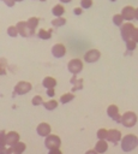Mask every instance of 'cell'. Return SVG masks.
<instances>
[{
  "label": "cell",
  "instance_id": "obj_9",
  "mask_svg": "<svg viewBox=\"0 0 138 154\" xmlns=\"http://www.w3.org/2000/svg\"><path fill=\"white\" fill-rule=\"evenodd\" d=\"M50 52H52V55L54 58L60 59V58H62V57L66 55V52L67 51H66V47H65L64 43H55V45H53Z\"/></svg>",
  "mask_w": 138,
  "mask_h": 154
},
{
  "label": "cell",
  "instance_id": "obj_39",
  "mask_svg": "<svg viewBox=\"0 0 138 154\" xmlns=\"http://www.w3.org/2000/svg\"><path fill=\"white\" fill-rule=\"evenodd\" d=\"M16 2H22V1H24V0H14Z\"/></svg>",
  "mask_w": 138,
  "mask_h": 154
},
{
  "label": "cell",
  "instance_id": "obj_10",
  "mask_svg": "<svg viewBox=\"0 0 138 154\" xmlns=\"http://www.w3.org/2000/svg\"><path fill=\"white\" fill-rule=\"evenodd\" d=\"M36 132H37V135L41 136V137H47V136H49L50 132H52V126H50V124H48V123H46V122H42V123H40V124L36 126Z\"/></svg>",
  "mask_w": 138,
  "mask_h": 154
},
{
  "label": "cell",
  "instance_id": "obj_1",
  "mask_svg": "<svg viewBox=\"0 0 138 154\" xmlns=\"http://www.w3.org/2000/svg\"><path fill=\"white\" fill-rule=\"evenodd\" d=\"M121 142V149L126 153L128 152H132L133 149L137 148L138 146V137L133 134H127L122 137V140L120 141Z\"/></svg>",
  "mask_w": 138,
  "mask_h": 154
},
{
  "label": "cell",
  "instance_id": "obj_18",
  "mask_svg": "<svg viewBox=\"0 0 138 154\" xmlns=\"http://www.w3.org/2000/svg\"><path fill=\"white\" fill-rule=\"evenodd\" d=\"M73 99H74V94H73V93H64V94L60 96L59 102L62 103V105H66V103L71 102Z\"/></svg>",
  "mask_w": 138,
  "mask_h": 154
},
{
  "label": "cell",
  "instance_id": "obj_27",
  "mask_svg": "<svg viewBox=\"0 0 138 154\" xmlns=\"http://www.w3.org/2000/svg\"><path fill=\"white\" fill-rule=\"evenodd\" d=\"M43 97L41 96V95H35V96H32V99H31V103H32V106H41V105H43Z\"/></svg>",
  "mask_w": 138,
  "mask_h": 154
},
{
  "label": "cell",
  "instance_id": "obj_25",
  "mask_svg": "<svg viewBox=\"0 0 138 154\" xmlns=\"http://www.w3.org/2000/svg\"><path fill=\"white\" fill-rule=\"evenodd\" d=\"M7 35L10 36V37H17L18 35H19V32H18V29H17V26L16 25H10L8 28H7Z\"/></svg>",
  "mask_w": 138,
  "mask_h": 154
},
{
  "label": "cell",
  "instance_id": "obj_15",
  "mask_svg": "<svg viewBox=\"0 0 138 154\" xmlns=\"http://www.w3.org/2000/svg\"><path fill=\"white\" fill-rule=\"evenodd\" d=\"M97 153L100 154H103L108 150V142L107 140H98L96 143H95V148H94Z\"/></svg>",
  "mask_w": 138,
  "mask_h": 154
},
{
  "label": "cell",
  "instance_id": "obj_6",
  "mask_svg": "<svg viewBox=\"0 0 138 154\" xmlns=\"http://www.w3.org/2000/svg\"><path fill=\"white\" fill-rule=\"evenodd\" d=\"M61 146V138L58 135H53L50 134L49 136L44 137V147L49 150V149H55V148H60Z\"/></svg>",
  "mask_w": 138,
  "mask_h": 154
},
{
  "label": "cell",
  "instance_id": "obj_7",
  "mask_svg": "<svg viewBox=\"0 0 138 154\" xmlns=\"http://www.w3.org/2000/svg\"><path fill=\"white\" fill-rule=\"evenodd\" d=\"M133 29H134V25L131 22H126L120 26V35H121V38L124 40V42L131 40Z\"/></svg>",
  "mask_w": 138,
  "mask_h": 154
},
{
  "label": "cell",
  "instance_id": "obj_32",
  "mask_svg": "<svg viewBox=\"0 0 138 154\" xmlns=\"http://www.w3.org/2000/svg\"><path fill=\"white\" fill-rule=\"evenodd\" d=\"M83 10H84V8H82V7H74V8H73V13H74L76 16H79V14L83 13Z\"/></svg>",
  "mask_w": 138,
  "mask_h": 154
},
{
  "label": "cell",
  "instance_id": "obj_26",
  "mask_svg": "<svg viewBox=\"0 0 138 154\" xmlns=\"http://www.w3.org/2000/svg\"><path fill=\"white\" fill-rule=\"evenodd\" d=\"M96 136H97L98 140H107V137H108V130L104 129V128H101V129L97 130Z\"/></svg>",
  "mask_w": 138,
  "mask_h": 154
},
{
  "label": "cell",
  "instance_id": "obj_35",
  "mask_svg": "<svg viewBox=\"0 0 138 154\" xmlns=\"http://www.w3.org/2000/svg\"><path fill=\"white\" fill-rule=\"evenodd\" d=\"M47 95L49 96V97H53L54 95H55V88H52V89H47Z\"/></svg>",
  "mask_w": 138,
  "mask_h": 154
},
{
  "label": "cell",
  "instance_id": "obj_40",
  "mask_svg": "<svg viewBox=\"0 0 138 154\" xmlns=\"http://www.w3.org/2000/svg\"><path fill=\"white\" fill-rule=\"evenodd\" d=\"M109 1H112V2H114V1H116V0H109Z\"/></svg>",
  "mask_w": 138,
  "mask_h": 154
},
{
  "label": "cell",
  "instance_id": "obj_2",
  "mask_svg": "<svg viewBox=\"0 0 138 154\" xmlns=\"http://www.w3.org/2000/svg\"><path fill=\"white\" fill-rule=\"evenodd\" d=\"M138 122V116L133 111H126L121 117V124L125 128H133Z\"/></svg>",
  "mask_w": 138,
  "mask_h": 154
},
{
  "label": "cell",
  "instance_id": "obj_12",
  "mask_svg": "<svg viewBox=\"0 0 138 154\" xmlns=\"http://www.w3.org/2000/svg\"><path fill=\"white\" fill-rule=\"evenodd\" d=\"M125 19V22H131L132 19H134V14H136V8L131 5H127V6H124L121 12H120Z\"/></svg>",
  "mask_w": 138,
  "mask_h": 154
},
{
  "label": "cell",
  "instance_id": "obj_17",
  "mask_svg": "<svg viewBox=\"0 0 138 154\" xmlns=\"http://www.w3.org/2000/svg\"><path fill=\"white\" fill-rule=\"evenodd\" d=\"M65 13V7L62 4H56L52 7V14L54 17H62Z\"/></svg>",
  "mask_w": 138,
  "mask_h": 154
},
{
  "label": "cell",
  "instance_id": "obj_8",
  "mask_svg": "<svg viewBox=\"0 0 138 154\" xmlns=\"http://www.w3.org/2000/svg\"><path fill=\"white\" fill-rule=\"evenodd\" d=\"M16 26H17L18 32H19V35H20L22 37H29V36H32V35H34L32 31H31V29L29 28L26 20H19V22L16 24Z\"/></svg>",
  "mask_w": 138,
  "mask_h": 154
},
{
  "label": "cell",
  "instance_id": "obj_38",
  "mask_svg": "<svg viewBox=\"0 0 138 154\" xmlns=\"http://www.w3.org/2000/svg\"><path fill=\"white\" fill-rule=\"evenodd\" d=\"M134 19H137V20H138V7L136 8V14H134Z\"/></svg>",
  "mask_w": 138,
  "mask_h": 154
},
{
  "label": "cell",
  "instance_id": "obj_23",
  "mask_svg": "<svg viewBox=\"0 0 138 154\" xmlns=\"http://www.w3.org/2000/svg\"><path fill=\"white\" fill-rule=\"evenodd\" d=\"M66 18L64 17H54V19H52V25L54 28H60V26H64L66 24Z\"/></svg>",
  "mask_w": 138,
  "mask_h": 154
},
{
  "label": "cell",
  "instance_id": "obj_21",
  "mask_svg": "<svg viewBox=\"0 0 138 154\" xmlns=\"http://www.w3.org/2000/svg\"><path fill=\"white\" fill-rule=\"evenodd\" d=\"M112 22H113V24L115 25V26H121L124 23H125V19H124V17H122V14L121 13H116V14H114L113 17H112Z\"/></svg>",
  "mask_w": 138,
  "mask_h": 154
},
{
  "label": "cell",
  "instance_id": "obj_34",
  "mask_svg": "<svg viewBox=\"0 0 138 154\" xmlns=\"http://www.w3.org/2000/svg\"><path fill=\"white\" fill-rule=\"evenodd\" d=\"M48 154H62V152L60 150V148H55V149H49Z\"/></svg>",
  "mask_w": 138,
  "mask_h": 154
},
{
  "label": "cell",
  "instance_id": "obj_11",
  "mask_svg": "<svg viewBox=\"0 0 138 154\" xmlns=\"http://www.w3.org/2000/svg\"><path fill=\"white\" fill-rule=\"evenodd\" d=\"M26 149V144L22 141H19L18 143L13 144V146H10L7 147V152L6 154H23Z\"/></svg>",
  "mask_w": 138,
  "mask_h": 154
},
{
  "label": "cell",
  "instance_id": "obj_36",
  "mask_svg": "<svg viewBox=\"0 0 138 154\" xmlns=\"http://www.w3.org/2000/svg\"><path fill=\"white\" fill-rule=\"evenodd\" d=\"M84 154H100V153H97L95 149H89V150H86Z\"/></svg>",
  "mask_w": 138,
  "mask_h": 154
},
{
  "label": "cell",
  "instance_id": "obj_14",
  "mask_svg": "<svg viewBox=\"0 0 138 154\" xmlns=\"http://www.w3.org/2000/svg\"><path fill=\"white\" fill-rule=\"evenodd\" d=\"M19 140H20V135H19L17 131H14V130L8 131V132L6 134V146H7V147L18 143Z\"/></svg>",
  "mask_w": 138,
  "mask_h": 154
},
{
  "label": "cell",
  "instance_id": "obj_4",
  "mask_svg": "<svg viewBox=\"0 0 138 154\" xmlns=\"http://www.w3.org/2000/svg\"><path fill=\"white\" fill-rule=\"evenodd\" d=\"M31 89H32V84L30 82H28V81H19V82L16 83V85L13 88V91H14L16 95L20 96V95L28 94L29 91H31Z\"/></svg>",
  "mask_w": 138,
  "mask_h": 154
},
{
  "label": "cell",
  "instance_id": "obj_3",
  "mask_svg": "<svg viewBox=\"0 0 138 154\" xmlns=\"http://www.w3.org/2000/svg\"><path fill=\"white\" fill-rule=\"evenodd\" d=\"M83 60L82 59H79V58H73V59H71L68 63H67V70H68V72L70 73H72V75H78V73H80L82 72V70H83Z\"/></svg>",
  "mask_w": 138,
  "mask_h": 154
},
{
  "label": "cell",
  "instance_id": "obj_31",
  "mask_svg": "<svg viewBox=\"0 0 138 154\" xmlns=\"http://www.w3.org/2000/svg\"><path fill=\"white\" fill-rule=\"evenodd\" d=\"M4 1V4L6 5V6H8V7H13L14 5H16V1L14 0H2Z\"/></svg>",
  "mask_w": 138,
  "mask_h": 154
},
{
  "label": "cell",
  "instance_id": "obj_24",
  "mask_svg": "<svg viewBox=\"0 0 138 154\" xmlns=\"http://www.w3.org/2000/svg\"><path fill=\"white\" fill-rule=\"evenodd\" d=\"M118 113H119V107H118L116 105L112 103V105H109V106L107 107V116H108L109 118H113V117L116 116Z\"/></svg>",
  "mask_w": 138,
  "mask_h": 154
},
{
  "label": "cell",
  "instance_id": "obj_19",
  "mask_svg": "<svg viewBox=\"0 0 138 154\" xmlns=\"http://www.w3.org/2000/svg\"><path fill=\"white\" fill-rule=\"evenodd\" d=\"M26 22H28V25H29V28L31 29L32 34H35V30H36V29H37V26H38L40 19H38L37 17H30Z\"/></svg>",
  "mask_w": 138,
  "mask_h": 154
},
{
  "label": "cell",
  "instance_id": "obj_28",
  "mask_svg": "<svg viewBox=\"0 0 138 154\" xmlns=\"http://www.w3.org/2000/svg\"><path fill=\"white\" fill-rule=\"evenodd\" d=\"M125 45H126V48H127V51H128V52H132V51H134V49L137 48V42H136V41H133L132 38H131V40H128V41H126V42H125Z\"/></svg>",
  "mask_w": 138,
  "mask_h": 154
},
{
  "label": "cell",
  "instance_id": "obj_20",
  "mask_svg": "<svg viewBox=\"0 0 138 154\" xmlns=\"http://www.w3.org/2000/svg\"><path fill=\"white\" fill-rule=\"evenodd\" d=\"M58 105H59V102H58L56 100H54V99H50V100L43 102V107H44L47 111H54V109L58 107Z\"/></svg>",
  "mask_w": 138,
  "mask_h": 154
},
{
  "label": "cell",
  "instance_id": "obj_13",
  "mask_svg": "<svg viewBox=\"0 0 138 154\" xmlns=\"http://www.w3.org/2000/svg\"><path fill=\"white\" fill-rule=\"evenodd\" d=\"M122 140V135H121V131L118 130V129H109L108 130V137H107V141L116 144L119 141Z\"/></svg>",
  "mask_w": 138,
  "mask_h": 154
},
{
  "label": "cell",
  "instance_id": "obj_5",
  "mask_svg": "<svg viewBox=\"0 0 138 154\" xmlns=\"http://www.w3.org/2000/svg\"><path fill=\"white\" fill-rule=\"evenodd\" d=\"M100 58H101V52H100L98 49H96V48H90V49H88V51L84 53V55H83L84 61L88 63V64H94V63L98 61Z\"/></svg>",
  "mask_w": 138,
  "mask_h": 154
},
{
  "label": "cell",
  "instance_id": "obj_29",
  "mask_svg": "<svg viewBox=\"0 0 138 154\" xmlns=\"http://www.w3.org/2000/svg\"><path fill=\"white\" fill-rule=\"evenodd\" d=\"M92 6V0H80V7L84 10H88Z\"/></svg>",
  "mask_w": 138,
  "mask_h": 154
},
{
  "label": "cell",
  "instance_id": "obj_37",
  "mask_svg": "<svg viewBox=\"0 0 138 154\" xmlns=\"http://www.w3.org/2000/svg\"><path fill=\"white\" fill-rule=\"evenodd\" d=\"M60 1V4H70L72 0H59Z\"/></svg>",
  "mask_w": 138,
  "mask_h": 154
},
{
  "label": "cell",
  "instance_id": "obj_33",
  "mask_svg": "<svg viewBox=\"0 0 138 154\" xmlns=\"http://www.w3.org/2000/svg\"><path fill=\"white\" fill-rule=\"evenodd\" d=\"M121 117H122V114H120V113H118L116 116H114L112 119L115 122V123H120L121 124Z\"/></svg>",
  "mask_w": 138,
  "mask_h": 154
},
{
  "label": "cell",
  "instance_id": "obj_30",
  "mask_svg": "<svg viewBox=\"0 0 138 154\" xmlns=\"http://www.w3.org/2000/svg\"><path fill=\"white\" fill-rule=\"evenodd\" d=\"M131 38L138 43V28H136V26H134L133 32H132V37H131Z\"/></svg>",
  "mask_w": 138,
  "mask_h": 154
},
{
  "label": "cell",
  "instance_id": "obj_16",
  "mask_svg": "<svg viewBox=\"0 0 138 154\" xmlns=\"http://www.w3.org/2000/svg\"><path fill=\"white\" fill-rule=\"evenodd\" d=\"M42 85L46 88V89H52V88H55L56 87V79L52 76H46L43 79H42Z\"/></svg>",
  "mask_w": 138,
  "mask_h": 154
},
{
  "label": "cell",
  "instance_id": "obj_22",
  "mask_svg": "<svg viewBox=\"0 0 138 154\" xmlns=\"http://www.w3.org/2000/svg\"><path fill=\"white\" fill-rule=\"evenodd\" d=\"M37 36L38 38L41 40H49L52 37V30H47V29H40L38 32H37Z\"/></svg>",
  "mask_w": 138,
  "mask_h": 154
}]
</instances>
